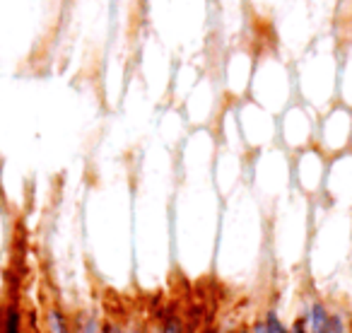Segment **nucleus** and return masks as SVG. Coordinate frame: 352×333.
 Instances as JSON below:
<instances>
[{
  "label": "nucleus",
  "mask_w": 352,
  "mask_h": 333,
  "mask_svg": "<svg viewBox=\"0 0 352 333\" xmlns=\"http://www.w3.org/2000/svg\"><path fill=\"white\" fill-rule=\"evenodd\" d=\"M215 128H191L176 147V186L171 198L174 270L186 280L212 275L222 196L212 182Z\"/></svg>",
  "instance_id": "f257e3e1"
},
{
  "label": "nucleus",
  "mask_w": 352,
  "mask_h": 333,
  "mask_svg": "<svg viewBox=\"0 0 352 333\" xmlns=\"http://www.w3.org/2000/svg\"><path fill=\"white\" fill-rule=\"evenodd\" d=\"M131 182L135 283L157 288L174 270L171 198L176 186V150L157 138V142L140 152Z\"/></svg>",
  "instance_id": "f03ea898"
},
{
  "label": "nucleus",
  "mask_w": 352,
  "mask_h": 333,
  "mask_svg": "<svg viewBox=\"0 0 352 333\" xmlns=\"http://www.w3.org/2000/svg\"><path fill=\"white\" fill-rule=\"evenodd\" d=\"M87 256L102 280L118 288L135 280L133 182L128 174L97 182L85 203Z\"/></svg>",
  "instance_id": "7ed1b4c3"
},
{
  "label": "nucleus",
  "mask_w": 352,
  "mask_h": 333,
  "mask_svg": "<svg viewBox=\"0 0 352 333\" xmlns=\"http://www.w3.org/2000/svg\"><path fill=\"white\" fill-rule=\"evenodd\" d=\"M268 264V211L246 184L222 198L212 275L230 288H251Z\"/></svg>",
  "instance_id": "20e7f679"
},
{
  "label": "nucleus",
  "mask_w": 352,
  "mask_h": 333,
  "mask_svg": "<svg viewBox=\"0 0 352 333\" xmlns=\"http://www.w3.org/2000/svg\"><path fill=\"white\" fill-rule=\"evenodd\" d=\"M352 266V211L328 206L323 198L311 201V237H309L304 273L318 294Z\"/></svg>",
  "instance_id": "39448f33"
},
{
  "label": "nucleus",
  "mask_w": 352,
  "mask_h": 333,
  "mask_svg": "<svg viewBox=\"0 0 352 333\" xmlns=\"http://www.w3.org/2000/svg\"><path fill=\"white\" fill-rule=\"evenodd\" d=\"M311 237V201L289 191L268 211V264L278 275L302 273Z\"/></svg>",
  "instance_id": "423d86ee"
},
{
  "label": "nucleus",
  "mask_w": 352,
  "mask_h": 333,
  "mask_svg": "<svg viewBox=\"0 0 352 333\" xmlns=\"http://www.w3.org/2000/svg\"><path fill=\"white\" fill-rule=\"evenodd\" d=\"M338 63H340V36L326 32L309 41L292 61L297 102L307 104L316 114L338 102Z\"/></svg>",
  "instance_id": "0eeeda50"
},
{
  "label": "nucleus",
  "mask_w": 352,
  "mask_h": 333,
  "mask_svg": "<svg viewBox=\"0 0 352 333\" xmlns=\"http://www.w3.org/2000/svg\"><path fill=\"white\" fill-rule=\"evenodd\" d=\"M152 34L184 58H196L206 44L208 0H147Z\"/></svg>",
  "instance_id": "6e6552de"
},
{
  "label": "nucleus",
  "mask_w": 352,
  "mask_h": 333,
  "mask_svg": "<svg viewBox=\"0 0 352 333\" xmlns=\"http://www.w3.org/2000/svg\"><path fill=\"white\" fill-rule=\"evenodd\" d=\"M249 99L280 116L289 104L297 102V85H294L292 61L285 51L273 44L256 51L254 78H251Z\"/></svg>",
  "instance_id": "1a4fd4ad"
},
{
  "label": "nucleus",
  "mask_w": 352,
  "mask_h": 333,
  "mask_svg": "<svg viewBox=\"0 0 352 333\" xmlns=\"http://www.w3.org/2000/svg\"><path fill=\"white\" fill-rule=\"evenodd\" d=\"M246 186L254 191L265 211L275 206L294 189L292 184V155L280 145H270L249 155L246 162Z\"/></svg>",
  "instance_id": "9d476101"
},
{
  "label": "nucleus",
  "mask_w": 352,
  "mask_h": 333,
  "mask_svg": "<svg viewBox=\"0 0 352 333\" xmlns=\"http://www.w3.org/2000/svg\"><path fill=\"white\" fill-rule=\"evenodd\" d=\"M227 99L222 94L220 78L212 73H203L196 87L188 92V97L182 102V114L186 118L188 128H212L217 123V116L225 109Z\"/></svg>",
  "instance_id": "9b49d317"
},
{
  "label": "nucleus",
  "mask_w": 352,
  "mask_h": 333,
  "mask_svg": "<svg viewBox=\"0 0 352 333\" xmlns=\"http://www.w3.org/2000/svg\"><path fill=\"white\" fill-rule=\"evenodd\" d=\"M236 121H239L241 140L249 155L265 150L270 145H278V116L263 109L261 104L244 99L236 102Z\"/></svg>",
  "instance_id": "f8f14e48"
},
{
  "label": "nucleus",
  "mask_w": 352,
  "mask_h": 333,
  "mask_svg": "<svg viewBox=\"0 0 352 333\" xmlns=\"http://www.w3.org/2000/svg\"><path fill=\"white\" fill-rule=\"evenodd\" d=\"M254 65H256V49L249 44H236L227 51L220 65V87L227 102L236 104L249 99L251 78H254Z\"/></svg>",
  "instance_id": "ddd939ff"
},
{
  "label": "nucleus",
  "mask_w": 352,
  "mask_h": 333,
  "mask_svg": "<svg viewBox=\"0 0 352 333\" xmlns=\"http://www.w3.org/2000/svg\"><path fill=\"white\" fill-rule=\"evenodd\" d=\"M318 114L307 104L294 102L278 116V145L289 155L307 150L316 140Z\"/></svg>",
  "instance_id": "4468645a"
},
{
  "label": "nucleus",
  "mask_w": 352,
  "mask_h": 333,
  "mask_svg": "<svg viewBox=\"0 0 352 333\" xmlns=\"http://www.w3.org/2000/svg\"><path fill=\"white\" fill-rule=\"evenodd\" d=\"M314 147H318L328 160L352 150V109L336 102L326 111L318 114Z\"/></svg>",
  "instance_id": "2eb2a0df"
},
{
  "label": "nucleus",
  "mask_w": 352,
  "mask_h": 333,
  "mask_svg": "<svg viewBox=\"0 0 352 333\" xmlns=\"http://www.w3.org/2000/svg\"><path fill=\"white\" fill-rule=\"evenodd\" d=\"M328 157L318 147H307V150L292 155V184L294 191L307 196L309 201H316L323 193V182H326Z\"/></svg>",
  "instance_id": "dca6fc26"
},
{
  "label": "nucleus",
  "mask_w": 352,
  "mask_h": 333,
  "mask_svg": "<svg viewBox=\"0 0 352 333\" xmlns=\"http://www.w3.org/2000/svg\"><path fill=\"white\" fill-rule=\"evenodd\" d=\"M321 198L333 208L352 211V150L328 160Z\"/></svg>",
  "instance_id": "f3484780"
},
{
  "label": "nucleus",
  "mask_w": 352,
  "mask_h": 333,
  "mask_svg": "<svg viewBox=\"0 0 352 333\" xmlns=\"http://www.w3.org/2000/svg\"><path fill=\"white\" fill-rule=\"evenodd\" d=\"M246 162H249V155H241V152L222 147L217 142L215 160H212V182L222 198H227L241 184H246Z\"/></svg>",
  "instance_id": "a211bd4d"
},
{
  "label": "nucleus",
  "mask_w": 352,
  "mask_h": 333,
  "mask_svg": "<svg viewBox=\"0 0 352 333\" xmlns=\"http://www.w3.org/2000/svg\"><path fill=\"white\" fill-rule=\"evenodd\" d=\"M206 70L201 68V63H196V58H184L179 61V65L171 73V85H169V97H171V107H182V102L188 97L196 83L201 80V75Z\"/></svg>",
  "instance_id": "6ab92c4d"
},
{
  "label": "nucleus",
  "mask_w": 352,
  "mask_h": 333,
  "mask_svg": "<svg viewBox=\"0 0 352 333\" xmlns=\"http://www.w3.org/2000/svg\"><path fill=\"white\" fill-rule=\"evenodd\" d=\"M338 104L352 109V32L340 36V63H338Z\"/></svg>",
  "instance_id": "aec40b11"
},
{
  "label": "nucleus",
  "mask_w": 352,
  "mask_h": 333,
  "mask_svg": "<svg viewBox=\"0 0 352 333\" xmlns=\"http://www.w3.org/2000/svg\"><path fill=\"white\" fill-rule=\"evenodd\" d=\"M25 319V309L15 297H8L0 302V333H30Z\"/></svg>",
  "instance_id": "412c9836"
},
{
  "label": "nucleus",
  "mask_w": 352,
  "mask_h": 333,
  "mask_svg": "<svg viewBox=\"0 0 352 333\" xmlns=\"http://www.w3.org/2000/svg\"><path fill=\"white\" fill-rule=\"evenodd\" d=\"M251 333H289V321L283 316L278 307H265L258 316H254L249 321Z\"/></svg>",
  "instance_id": "4be33fe9"
},
{
  "label": "nucleus",
  "mask_w": 352,
  "mask_h": 333,
  "mask_svg": "<svg viewBox=\"0 0 352 333\" xmlns=\"http://www.w3.org/2000/svg\"><path fill=\"white\" fill-rule=\"evenodd\" d=\"M147 333H188V321L182 309H164L160 319L147 323Z\"/></svg>",
  "instance_id": "5701e85b"
},
{
  "label": "nucleus",
  "mask_w": 352,
  "mask_h": 333,
  "mask_svg": "<svg viewBox=\"0 0 352 333\" xmlns=\"http://www.w3.org/2000/svg\"><path fill=\"white\" fill-rule=\"evenodd\" d=\"M41 331L44 333H75L73 331V316L58 304H51L41 316Z\"/></svg>",
  "instance_id": "b1692460"
},
{
  "label": "nucleus",
  "mask_w": 352,
  "mask_h": 333,
  "mask_svg": "<svg viewBox=\"0 0 352 333\" xmlns=\"http://www.w3.org/2000/svg\"><path fill=\"white\" fill-rule=\"evenodd\" d=\"M73 316V331L75 333H102V316L92 309L70 314Z\"/></svg>",
  "instance_id": "393cba45"
},
{
  "label": "nucleus",
  "mask_w": 352,
  "mask_h": 333,
  "mask_svg": "<svg viewBox=\"0 0 352 333\" xmlns=\"http://www.w3.org/2000/svg\"><path fill=\"white\" fill-rule=\"evenodd\" d=\"M102 333H126V323L121 319L102 316Z\"/></svg>",
  "instance_id": "a878e982"
},
{
  "label": "nucleus",
  "mask_w": 352,
  "mask_h": 333,
  "mask_svg": "<svg viewBox=\"0 0 352 333\" xmlns=\"http://www.w3.org/2000/svg\"><path fill=\"white\" fill-rule=\"evenodd\" d=\"M251 3H254L256 10H261V12L268 10V12H270V10H275V8L283 6L285 0H251Z\"/></svg>",
  "instance_id": "bb28decb"
},
{
  "label": "nucleus",
  "mask_w": 352,
  "mask_h": 333,
  "mask_svg": "<svg viewBox=\"0 0 352 333\" xmlns=\"http://www.w3.org/2000/svg\"><path fill=\"white\" fill-rule=\"evenodd\" d=\"M126 333H147V323L138 321V319H133V321L126 323Z\"/></svg>",
  "instance_id": "cd10ccee"
},
{
  "label": "nucleus",
  "mask_w": 352,
  "mask_h": 333,
  "mask_svg": "<svg viewBox=\"0 0 352 333\" xmlns=\"http://www.w3.org/2000/svg\"><path fill=\"white\" fill-rule=\"evenodd\" d=\"M222 333H251L249 323H232V326L222 328Z\"/></svg>",
  "instance_id": "c85d7f7f"
},
{
  "label": "nucleus",
  "mask_w": 352,
  "mask_h": 333,
  "mask_svg": "<svg viewBox=\"0 0 352 333\" xmlns=\"http://www.w3.org/2000/svg\"><path fill=\"white\" fill-rule=\"evenodd\" d=\"M289 333H307V328H304V323L299 321L297 316L289 319Z\"/></svg>",
  "instance_id": "c756f323"
},
{
  "label": "nucleus",
  "mask_w": 352,
  "mask_h": 333,
  "mask_svg": "<svg viewBox=\"0 0 352 333\" xmlns=\"http://www.w3.org/2000/svg\"><path fill=\"white\" fill-rule=\"evenodd\" d=\"M198 333H222V328L215 326V323H206V326L198 328Z\"/></svg>",
  "instance_id": "7c9ffc66"
},
{
  "label": "nucleus",
  "mask_w": 352,
  "mask_h": 333,
  "mask_svg": "<svg viewBox=\"0 0 352 333\" xmlns=\"http://www.w3.org/2000/svg\"><path fill=\"white\" fill-rule=\"evenodd\" d=\"M32 333H44V331H32Z\"/></svg>",
  "instance_id": "2f4dec72"
},
{
  "label": "nucleus",
  "mask_w": 352,
  "mask_h": 333,
  "mask_svg": "<svg viewBox=\"0 0 352 333\" xmlns=\"http://www.w3.org/2000/svg\"><path fill=\"white\" fill-rule=\"evenodd\" d=\"M350 333H352V323H350Z\"/></svg>",
  "instance_id": "473e14b6"
}]
</instances>
